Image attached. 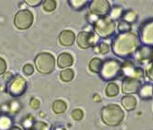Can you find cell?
Masks as SVG:
<instances>
[{
	"label": "cell",
	"instance_id": "484cf974",
	"mask_svg": "<svg viewBox=\"0 0 153 130\" xmlns=\"http://www.w3.org/2000/svg\"><path fill=\"white\" fill-rule=\"evenodd\" d=\"M117 30L119 33H126V32L132 31V25L121 19L117 24Z\"/></svg>",
	"mask_w": 153,
	"mask_h": 130
},
{
	"label": "cell",
	"instance_id": "3957f363",
	"mask_svg": "<svg viewBox=\"0 0 153 130\" xmlns=\"http://www.w3.org/2000/svg\"><path fill=\"white\" fill-rule=\"evenodd\" d=\"M122 63L115 58H108L102 62V68L99 72L100 78L107 82H112L121 77Z\"/></svg>",
	"mask_w": 153,
	"mask_h": 130
},
{
	"label": "cell",
	"instance_id": "6da1fadb",
	"mask_svg": "<svg viewBox=\"0 0 153 130\" xmlns=\"http://www.w3.org/2000/svg\"><path fill=\"white\" fill-rule=\"evenodd\" d=\"M140 46L138 35L134 31L118 33L112 42V51L120 58L127 59L134 56Z\"/></svg>",
	"mask_w": 153,
	"mask_h": 130
},
{
	"label": "cell",
	"instance_id": "4316f807",
	"mask_svg": "<svg viewBox=\"0 0 153 130\" xmlns=\"http://www.w3.org/2000/svg\"><path fill=\"white\" fill-rule=\"evenodd\" d=\"M56 1H54V0H45V1H42L43 9L47 12L53 11L56 8Z\"/></svg>",
	"mask_w": 153,
	"mask_h": 130
},
{
	"label": "cell",
	"instance_id": "8992f818",
	"mask_svg": "<svg viewBox=\"0 0 153 130\" xmlns=\"http://www.w3.org/2000/svg\"><path fill=\"white\" fill-rule=\"evenodd\" d=\"M137 35L140 45L153 48V18L148 19L141 23Z\"/></svg>",
	"mask_w": 153,
	"mask_h": 130
},
{
	"label": "cell",
	"instance_id": "1f68e13d",
	"mask_svg": "<svg viewBox=\"0 0 153 130\" xmlns=\"http://www.w3.org/2000/svg\"><path fill=\"white\" fill-rule=\"evenodd\" d=\"M7 112H11V113H17L19 110V103L16 101L13 102H10L7 103Z\"/></svg>",
	"mask_w": 153,
	"mask_h": 130
},
{
	"label": "cell",
	"instance_id": "836d02e7",
	"mask_svg": "<svg viewBox=\"0 0 153 130\" xmlns=\"http://www.w3.org/2000/svg\"><path fill=\"white\" fill-rule=\"evenodd\" d=\"M22 71H23V73L26 76H30L32 73H33L34 68H33V67H32L30 64H26V65H24V66H23Z\"/></svg>",
	"mask_w": 153,
	"mask_h": 130
},
{
	"label": "cell",
	"instance_id": "603a6c76",
	"mask_svg": "<svg viewBox=\"0 0 153 130\" xmlns=\"http://www.w3.org/2000/svg\"><path fill=\"white\" fill-rule=\"evenodd\" d=\"M102 60L98 58V57H95V58H92L89 64V68L91 72L93 73H97L99 74L101 68H102Z\"/></svg>",
	"mask_w": 153,
	"mask_h": 130
},
{
	"label": "cell",
	"instance_id": "74e56055",
	"mask_svg": "<svg viewBox=\"0 0 153 130\" xmlns=\"http://www.w3.org/2000/svg\"><path fill=\"white\" fill-rule=\"evenodd\" d=\"M13 77H14V76H12V74L11 73H10V72H7V73H6L5 74V80L8 83L10 80H11L12 79H13Z\"/></svg>",
	"mask_w": 153,
	"mask_h": 130
},
{
	"label": "cell",
	"instance_id": "d6a6232c",
	"mask_svg": "<svg viewBox=\"0 0 153 130\" xmlns=\"http://www.w3.org/2000/svg\"><path fill=\"white\" fill-rule=\"evenodd\" d=\"M71 116H72V118L74 119V120H76V121H79V120H81V119L83 118L84 113H83V111L80 110V109H75V110L72 111Z\"/></svg>",
	"mask_w": 153,
	"mask_h": 130
},
{
	"label": "cell",
	"instance_id": "cb8c5ba5",
	"mask_svg": "<svg viewBox=\"0 0 153 130\" xmlns=\"http://www.w3.org/2000/svg\"><path fill=\"white\" fill-rule=\"evenodd\" d=\"M68 4L75 10H82L86 6L89 5V1H86V0H69Z\"/></svg>",
	"mask_w": 153,
	"mask_h": 130
},
{
	"label": "cell",
	"instance_id": "d4e9b609",
	"mask_svg": "<svg viewBox=\"0 0 153 130\" xmlns=\"http://www.w3.org/2000/svg\"><path fill=\"white\" fill-rule=\"evenodd\" d=\"M74 71L70 68L64 69L60 72V79L63 82H70L74 79Z\"/></svg>",
	"mask_w": 153,
	"mask_h": 130
},
{
	"label": "cell",
	"instance_id": "2e32d148",
	"mask_svg": "<svg viewBox=\"0 0 153 130\" xmlns=\"http://www.w3.org/2000/svg\"><path fill=\"white\" fill-rule=\"evenodd\" d=\"M74 63L73 56L68 53H62L58 56L57 58V66L60 68H67L71 67Z\"/></svg>",
	"mask_w": 153,
	"mask_h": 130
},
{
	"label": "cell",
	"instance_id": "ac0fdd59",
	"mask_svg": "<svg viewBox=\"0 0 153 130\" xmlns=\"http://www.w3.org/2000/svg\"><path fill=\"white\" fill-rule=\"evenodd\" d=\"M137 18H138L137 13L135 11V10H133V9H128V10H125V11H124L121 19L132 25V24H134V23L137 22Z\"/></svg>",
	"mask_w": 153,
	"mask_h": 130
},
{
	"label": "cell",
	"instance_id": "44dd1931",
	"mask_svg": "<svg viewBox=\"0 0 153 130\" xmlns=\"http://www.w3.org/2000/svg\"><path fill=\"white\" fill-rule=\"evenodd\" d=\"M12 126V119L5 113H0V130H9Z\"/></svg>",
	"mask_w": 153,
	"mask_h": 130
},
{
	"label": "cell",
	"instance_id": "5b68a950",
	"mask_svg": "<svg viewBox=\"0 0 153 130\" xmlns=\"http://www.w3.org/2000/svg\"><path fill=\"white\" fill-rule=\"evenodd\" d=\"M34 64L38 72L41 74H50L56 67V60L50 53H41L35 57Z\"/></svg>",
	"mask_w": 153,
	"mask_h": 130
},
{
	"label": "cell",
	"instance_id": "ba28073f",
	"mask_svg": "<svg viewBox=\"0 0 153 130\" xmlns=\"http://www.w3.org/2000/svg\"><path fill=\"white\" fill-rule=\"evenodd\" d=\"M144 70L139 67H137L135 63L131 60H126L122 63L121 77L124 78H137L144 81Z\"/></svg>",
	"mask_w": 153,
	"mask_h": 130
},
{
	"label": "cell",
	"instance_id": "e0dca14e",
	"mask_svg": "<svg viewBox=\"0 0 153 130\" xmlns=\"http://www.w3.org/2000/svg\"><path fill=\"white\" fill-rule=\"evenodd\" d=\"M121 104L125 108V110L131 112L136 109L137 105V101L136 97L133 95H125L121 100Z\"/></svg>",
	"mask_w": 153,
	"mask_h": 130
},
{
	"label": "cell",
	"instance_id": "4fadbf2b",
	"mask_svg": "<svg viewBox=\"0 0 153 130\" xmlns=\"http://www.w3.org/2000/svg\"><path fill=\"white\" fill-rule=\"evenodd\" d=\"M144 83L137 78H124L122 81V92L126 95L137 93L140 86Z\"/></svg>",
	"mask_w": 153,
	"mask_h": 130
},
{
	"label": "cell",
	"instance_id": "d6986e66",
	"mask_svg": "<svg viewBox=\"0 0 153 130\" xmlns=\"http://www.w3.org/2000/svg\"><path fill=\"white\" fill-rule=\"evenodd\" d=\"M120 92V89L117 83L115 82H109L105 88V94L107 97H110V98H114L116 97Z\"/></svg>",
	"mask_w": 153,
	"mask_h": 130
},
{
	"label": "cell",
	"instance_id": "83f0119b",
	"mask_svg": "<svg viewBox=\"0 0 153 130\" xmlns=\"http://www.w3.org/2000/svg\"><path fill=\"white\" fill-rule=\"evenodd\" d=\"M94 50L96 53H102V55H105V53H107L109 51H110V46H109V45H107L106 42H100L99 45H96L94 47Z\"/></svg>",
	"mask_w": 153,
	"mask_h": 130
},
{
	"label": "cell",
	"instance_id": "f546056e",
	"mask_svg": "<svg viewBox=\"0 0 153 130\" xmlns=\"http://www.w3.org/2000/svg\"><path fill=\"white\" fill-rule=\"evenodd\" d=\"M31 130H51L48 124L42 121H35Z\"/></svg>",
	"mask_w": 153,
	"mask_h": 130
},
{
	"label": "cell",
	"instance_id": "60d3db41",
	"mask_svg": "<svg viewBox=\"0 0 153 130\" xmlns=\"http://www.w3.org/2000/svg\"><path fill=\"white\" fill-rule=\"evenodd\" d=\"M9 130H22L20 127L17 126H12L11 127L9 128Z\"/></svg>",
	"mask_w": 153,
	"mask_h": 130
},
{
	"label": "cell",
	"instance_id": "8fae6325",
	"mask_svg": "<svg viewBox=\"0 0 153 130\" xmlns=\"http://www.w3.org/2000/svg\"><path fill=\"white\" fill-rule=\"evenodd\" d=\"M111 10V5L107 0H93L90 3V13L97 17L108 16Z\"/></svg>",
	"mask_w": 153,
	"mask_h": 130
},
{
	"label": "cell",
	"instance_id": "f35d334b",
	"mask_svg": "<svg viewBox=\"0 0 153 130\" xmlns=\"http://www.w3.org/2000/svg\"><path fill=\"white\" fill-rule=\"evenodd\" d=\"M52 130H68L64 126H54Z\"/></svg>",
	"mask_w": 153,
	"mask_h": 130
},
{
	"label": "cell",
	"instance_id": "7c38bea8",
	"mask_svg": "<svg viewBox=\"0 0 153 130\" xmlns=\"http://www.w3.org/2000/svg\"><path fill=\"white\" fill-rule=\"evenodd\" d=\"M133 57L139 65H148L153 60V48L140 45L134 53Z\"/></svg>",
	"mask_w": 153,
	"mask_h": 130
},
{
	"label": "cell",
	"instance_id": "ffe728a7",
	"mask_svg": "<svg viewBox=\"0 0 153 130\" xmlns=\"http://www.w3.org/2000/svg\"><path fill=\"white\" fill-rule=\"evenodd\" d=\"M124 8L122 7H120V6H114L111 10H110V12H109L108 14V17L110 18L112 20L115 21V20H119L120 19L122 18L123 16V13H124Z\"/></svg>",
	"mask_w": 153,
	"mask_h": 130
},
{
	"label": "cell",
	"instance_id": "ab89813d",
	"mask_svg": "<svg viewBox=\"0 0 153 130\" xmlns=\"http://www.w3.org/2000/svg\"><path fill=\"white\" fill-rule=\"evenodd\" d=\"M93 100H94V102H101V96L99 95V94H94V96H93Z\"/></svg>",
	"mask_w": 153,
	"mask_h": 130
},
{
	"label": "cell",
	"instance_id": "f1b7e54d",
	"mask_svg": "<svg viewBox=\"0 0 153 130\" xmlns=\"http://www.w3.org/2000/svg\"><path fill=\"white\" fill-rule=\"evenodd\" d=\"M34 118L32 115H28L26 116L23 121L21 122V124H22L23 127L25 130H31L32 129V126H33V124H34Z\"/></svg>",
	"mask_w": 153,
	"mask_h": 130
},
{
	"label": "cell",
	"instance_id": "52a82bcc",
	"mask_svg": "<svg viewBox=\"0 0 153 130\" xmlns=\"http://www.w3.org/2000/svg\"><path fill=\"white\" fill-rule=\"evenodd\" d=\"M27 89V81L20 75H16L7 85V91L12 97H18L23 95Z\"/></svg>",
	"mask_w": 153,
	"mask_h": 130
},
{
	"label": "cell",
	"instance_id": "7a4b0ae2",
	"mask_svg": "<svg viewBox=\"0 0 153 130\" xmlns=\"http://www.w3.org/2000/svg\"><path fill=\"white\" fill-rule=\"evenodd\" d=\"M101 116L105 125L109 126H117L123 122L125 112L118 104H108L102 109Z\"/></svg>",
	"mask_w": 153,
	"mask_h": 130
},
{
	"label": "cell",
	"instance_id": "7402d4cb",
	"mask_svg": "<svg viewBox=\"0 0 153 130\" xmlns=\"http://www.w3.org/2000/svg\"><path fill=\"white\" fill-rule=\"evenodd\" d=\"M52 108H53V111L54 114H63V113H65V111H67L68 105L62 100H56V101H54L53 103Z\"/></svg>",
	"mask_w": 153,
	"mask_h": 130
},
{
	"label": "cell",
	"instance_id": "5bb4252c",
	"mask_svg": "<svg viewBox=\"0 0 153 130\" xmlns=\"http://www.w3.org/2000/svg\"><path fill=\"white\" fill-rule=\"evenodd\" d=\"M137 93L141 100H151L153 98V84L150 82H144L140 86Z\"/></svg>",
	"mask_w": 153,
	"mask_h": 130
},
{
	"label": "cell",
	"instance_id": "9a60e30c",
	"mask_svg": "<svg viewBox=\"0 0 153 130\" xmlns=\"http://www.w3.org/2000/svg\"><path fill=\"white\" fill-rule=\"evenodd\" d=\"M76 39V35L74 33V31L69 30H65L61 31V33L59 34V42L60 45L63 46H71Z\"/></svg>",
	"mask_w": 153,
	"mask_h": 130
},
{
	"label": "cell",
	"instance_id": "277c9868",
	"mask_svg": "<svg viewBox=\"0 0 153 130\" xmlns=\"http://www.w3.org/2000/svg\"><path fill=\"white\" fill-rule=\"evenodd\" d=\"M94 32L99 36V38L108 39L112 37L116 30V23L115 21L112 20L108 16L100 17L92 24Z\"/></svg>",
	"mask_w": 153,
	"mask_h": 130
},
{
	"label": "cell",
	"instance_id": "9c48e42d",
	"mask_svg": "<svg viewBox=\"0 0 153 130\" xmlns=\"http://www.w3.org/2000/svg\"><path fill=\"white\" fill-rule=\"evenodd\" d=\"M33 23V15L28 9H21L14 17V25L19 30H27Z\"/></svg>",
	"mask_w": 153,
	"mask_h": 130
},
{
	"label": "cell",
	"instance_id": "d590c367",
	"mask_svg": "<svg viewBox=\"0 0 153 130\" xmlns=\"http://www.w3.org/2000/svg\"><path fill=\"white\" fill-rule=\"evenodd\" d=\"M30 105L32 109H38V108L40 107V102L36 98H32L30 102Z\"/></svg>",
	"mask_w": 153,
	"mask_h": 130
},
{
	"label": "cell",
	"instance_id": "30bf717a",
	"mask_svg": "<svg viewBox=\"0 0 153 130\" xmlns=\"http://www.w3.org/2000/svg\"><path fill=\"white\" fill-rule=\"evenodd\" d=\"M99 42V36L94 31H81L76 38V43L82 49L95 47Z\"/></svg>",
	"mask_w": 153,
	"mask_h": 130
},
{
	"label": "cell",
	"instance_id": "e575fe53",
	"mask_svg": "<svg viewBox=\"0 0 153 130\" xmlns=\"http://www.w3.org/2000/svg\"><path fill=\"white\" fill-rule=\"evenodd\" d=\"M7 70V63L6 61L0 57V76L3 75Z\"/></svg>",
	"mask_w": 153,
	"mask_h": 130
},
{
	"label": "cell",
	"instance_id": "4dcf8cb0",
	"mask_svg": "<svg viewBox=\"0 0 153 130\" xmlns=\"http://www.w3.org/2000/svg\"><path fill=\"white\" fill-rule=\"evenodd\" d=\"M144 73L150 81H153V60L147 65Z\"/></svg>",
	"mask_w": 153,
	"mask_h": 130
},
{
	"label": "cell",
	"instance_id": "8d00e7d4",
	"mask_svg": "<svg viewBox=\"0 0 153 130\" xmlns=\"http://www.w3.org/2000/svg\"><path fill=\"white\" fill-rule=\"evenodd\" d=\"M25 3L30 7H37L40 4H42V1H41V0H26Z\"/></svg>",
	"mask_w": 153,
	"mask_h": 130
}]
</instances>
